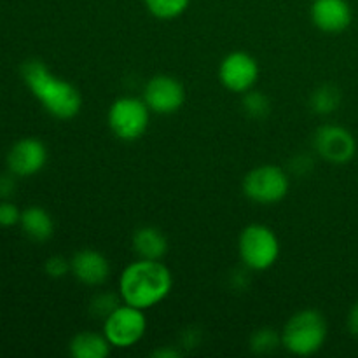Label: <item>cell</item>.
Wrapping results in <instances>:
<instances>
[{"label": "cell", "mask_w": 358, "mask_h": 358, "mask_svg": "<svg viewBox=\"0 0 358 358\" xmlns=\"http://www.w3.org/2000/svg\"><path fill=\"white\" fill-rule=\"evenodd\" d=\"M173 276L161 261L140 259L131 262L119 276V296L126 304L149 310L170 296Z\"/></svg>", "instance_id": "1"}, {"label": "cell", "mask_w": 358, "mask_h": 358, "mask_svg": "<svg viewBox=\"0 0 358 358\" xmlns=\"http://www.w3.org/2000/svg\"><path fill=\"white\" fill-rule=\"evenodd\" d=\"M23 79L31 94L52 117L69 121L83 108V96L79 90L69 80L56 77L41 59H30L24 63Z\"/></svg>", "instance_id": "2"}, {"label": "cell", "mask_w": 358, "mask_h": 358, "mask_svg": "<svg viewBox=\"0 0 358 358\" xmlns=\"http://www.w3.org/2000/svg\"><path fill=\"white\" fill-rule=\"evenodd\" d=\"M327 339V322L317 310H303L287 320L282 331V346L296 357L320 352Z\"/></svg>", "instance_id": "3"}, {"label": "cell", "mask_w": 358, "mask_h": 358, "mask_svg": "<svg viewBox=\"0 0 358 358\" xmlns=\"http://www.w3.org/2000/svg\"><path fill=\"white\" fill-rule=\"evenodd\" d=\"M238 250L243 264L252 271H268L280 257V241L264 224H250L240 234Z\"/></svg>", "instance_id": "4"}, {"label": "cell", "mask_w": 358, "mask_h": 358, "mask_svg": "<svg viewBox=\"0 0 358 358\" xmlns=\"http://www.w3.org/2000/svg\"><path fill=\"white\" fill-rule=\"evenodd\" d=\"M289 173L275 164H262V166L254 168L243 178L245 196L259 205L280 203L289 194Z\"/></svg>", "instance_id": "5"}, {"label": "cell", "mask_w": 358, "mask_h": 358, "mask_svg": "<svg viewBox=\"0 0 358 358\" xmlns=\"http://www.w3.org/2000/svg\"><path fill=\"white\" fill-rule=\"evenodd\" d=\"M108 126L117 138L124 142L138 140L149 128L150 108L143 98L122 96L115 100L108 108Z\"/></svg>", "instance_id": "6"}, {"label": "cell", "mask_w": 358, "mask_h": 358, "mask_svg": "<svg viewBox=\"0 0 358 358\" xmlns=\"http://www.w3.org/2000/svg\"><path fill=\"white\" fill-rule=\"evenodd\" d=\"M147 331V317L143 310L121 304L103 320V334L112 348L126 350L138 345Z\"/></svg>", "instance_id": "7"}, {"label": "cell", "mask_w": 358, "mask_h": 358, "mask_svg": "<svg viewBox=\"0 0 358 358\" xmlns=\"http://www.w3.org/2000/svg\"><path fill=\"white\" fill-rule=\"evenodd\" d=\"M219 79L226 90L233 93H247L254 90L259 79V63L245 51L229 52L219 66Z\"/></svg>", "instance_id": "8"}, {"label": "cell", "mask_w": 358, "mask_h": 358, "mask_svg": "<svg viewBox=\"0 0 358 358\" xmlns=\"http://www.w3.org/2000/svg\"><path fill=\"white\" fill-rule=\"evenodd\" d=\"M313 145L322 159L332 164H346L357 152L355 136L343 126L325 124L315 133Z\"/></svg>", "instance_id": "9"}, {"label": "cell", "mask_w": 358, "mask_h": 358, "mask_svg": "<svg viewBox=\"0 0 358 358\" xmlns=\"http://www.w3.org/2000/svg\"><path fill=\"white\" fill-rule=\"evenodd\" d=\"M143 101L150 112L173 114L180 110L185 101L184 84L171 76H156L143 87Z\"/></svg>", "instance_id": "10"}, {"label": "cell", "mask_w": 358, "mask_h": 358, "mask_svg": "<svg viewBox=\"0 0 358 358\" xmlns=\"http://www.w3.org/2000/svg\"><path fill=\"white\" fill-rule=\"evenodd\" d=\"M48 163V149L37 138H23L10 147L7 166L14 177H31Z\"/></svg>", "instance_id": "11"}, {"label": "cell", "mask_w": 358, "mask_h": 358, "mask_svg": "<svg viewBox=\"0 0 358 358\" xmlns=\"http://www.w3.org/2000/svg\"><path fill=\"white\" fill-rule=\"evenodd\" d=\"M70 273L83 285L100 287L108 280L110 264L103 254L91 250V248H84L70 259Z\"/></svg>", "instance_id": "12"}, {"label": "cell", "mask_w": 358, "mask_h": 358, "mask_svg": "<svg viewBox=\"0 0 358 358\" xmlns=\"http://www.w3.org/2000/svg\"><path fill=\"white\" fill-rule=\"evenodd\" d=\"M353 13L348 0H313L311 21L327 34H339L352 24Z\"/></svg>", "instance_id": "13"}, {"label": "cell", "mask_w": 358, "mask_h": 358, "mask_svg": "<svg viewBox=\"0 0 358 358\" xmlns=\"http://www.w3.org/2000/svg\"><path fill=\"white\" fill-rule=\"evenodd\" d=\"M133 250L140 259L149 261H161L168 252V240L157 227L145 226L140 227L133 234Z\"/></svg>", "instance_id": "14"}, {"label": "cell", "mask_w": 358, "mask_h": 358, "mask_svg": "<svg viewBox=\"0 0 358 358\" xmlns=\"http://www.w3.org/2000/svg\"><path fill=\"white\" fill-rule=\"evenodd\" d=\"M70 355L73 358H107L110 355L112 345L105 334L83 331L70 341Z\"/></svg>", "instance_id": "15"}, {"label": "cell", "mask_w": 358, "mask_h": 358, "mask_svg": "<svg viewBox=\"0 0 358 358\" xmlns=\"http://www.w3.org/2000/svg\"><path fill=\"white\" fill-rule=\"evenodd\" d=\"M20 224L23 233L34 241H48L55 233L52 217L41 206H30L21 212Z\"/></svg>", "instance_id": "16"}, {"label": "cell", "mask_w": 358, "mask_h": 358, "mask_svg": "<svg viewBox=\"0 0 358 358\" xmlns=\"http://www.w3.org/2000/svg\"><path fill=\"white\" fill-rule=\"evenodd\" d=\"M339 103H341V91L332 84H324V86L317 87L310 100L311 110L318 115L332 114L338 110Z\"/></svg>", "instance_id": "17"}, {"label": "cell", "mask_w": 358, "mask_h": 358, "mask_svg": "<svg viewBox=\"0 0 358 358\" xmlns=\"http://www.w3.org/2000/svg\"><path fill=\"white\" fill-rule=\"evenodd\" d=\"M191 0H145V7L159 20H175L185 13Z\"/></svg>", "instance_id": "18"}, {"label": "cell", "mask_w": 358, "mask_h": 358, "mask_svg": "<svg viewBox=\"0 0 358 358\" xmlns=\"http://www.w3.org/2000/svg\"><path fill=\"white\" fill-rule=\"evenodd\" d=\"M278 346H282V334L271 327L259 329L250 338V350L257 355H268L275 352Z\"/></svg>", "instance_id": "19"}, {"label": "cell", "mask_w": 358, "mask_h": 358, "mask_svg": "<svg viewBox=\"0 0 358 358\" xmlns=\"http://www.w3.org/2000/svg\"><path fill=\"white\" fill-rule=\"evenodd\" d=\"M124 303L121 296H115L114 292H101L94 296L90 303V315L93 318L105 320L114 310H117Z\"/></svg>", "instance_id": "20"}, {"label": "cell", "mask_w": 358, "mask_h": 358, "mask_svg": "<svg viewBox=\"0 0 358 358\" xmlns=\"http://www.w3.org/2000/svg\"><path fill=\"white\" fill-rule=\"evenodd\" d=\"M269 108H271V105H269L268 96L264 93H261V91L250 90L247 93H243V110L248 117H266L269 114Z\"/></svg>", "instance_id": "21"}, {"label": "cell", "mask_w": 358, "mask_h": 358, "mask_svg": "<svg viewBox=\"0 0 358 358\" xmlns=\"http://www.w3.org/2000/svg\"><path fill=\"white\" fill-rule=\"evenodd\" d=\"M45 273L55 280L63 278L70 273V261L63 255H52L45 262Z\"/></svg>", "instance_id": "22"}, {"label": "cell", "mask_w": 358, "mask_h": 358, "mask_svg": "<svg viewBox=\"0 0 358 358\" xmlns=\"http://www.w3.org/2000/svg\"><path fill=\"white\" fill-rule=\"evenodd\" d=\"M21 212L17 210L16 205L9 201L0 203V226L2 227H13L20 224Z\"/></svg>", "instance_id": "23"}, {"label": "cell", "mask_w": 358, "mask_h": 358, "mask_svg": "<svg viewBox=\"0 0 358 358\" xmlns=\"http://www.w3.org/2000/svg\"><path fill=\"white\" fill-rule=\"evenodd\" d=\"M14 189H16V182H14L13 173L0 175V199H9L14 194Z\"/></svg>", "instance_id": "24"}, {"label": "cell", "mask_w": 358, "mask_h": 358, "mask_svg": "<svg viewBox=\"0 0 358 358\" xmlns=\"http://www.w3.org/2000/svg\"><path fill=\"white\" fill-rule=\"evenodd\" d=\"M348 329L353 336L358 338V303L353 304L348 313Z\"/></svg>", "instance_id": "25"}, {"label": "cell", "mask_w": 358, "mask_h": 358, "mask_svg": "<svg viewBox=\"0 0 358 358\" xmlns=\"http://www.w3.org/2000/svg\"><path fill=\"white\" fill-rule=\"evenodd\" d=\"M152 357L156 358H178L180 357V352L173 348H159L152 353Z\"/></svg>", "instance_id": "26"}]
</instances>
